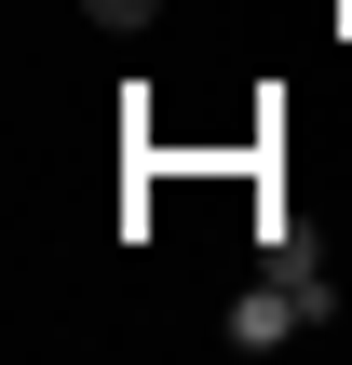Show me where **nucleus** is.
<instances>
[{
	"label": "nucleus",
	"instance_id": "f257e3e1",
	"mask_svg": "<svg viewBox=\"0 0 352 365\" xmlns=\"http://www.w3.org/2000/svg\"><path fill=\"white\" fill-rule=\"evenodd\" d=\"M298 325H312V312H298L285 284H244V298H231V352H285Z\"/></svg>",
	"mask_w": 352,
	"mask_h": 365
},
{
	"label": "nucleus",
	"instance_id": "f03ea898",
	"mask_svg": "<svg viewBox=\"0 0 352 365\" xmlns=\"http://www.w3.org/2000/svg\"><path fill=\"white\" fill-rule=\"evenodd\" d=\"M271 284H285V298H298V312H312V325H326V312H339V271H326V257H312V244H271Z\"/></svg>",
	"mask_w": 352,
	"mask_h": 365
}]
</instances>
